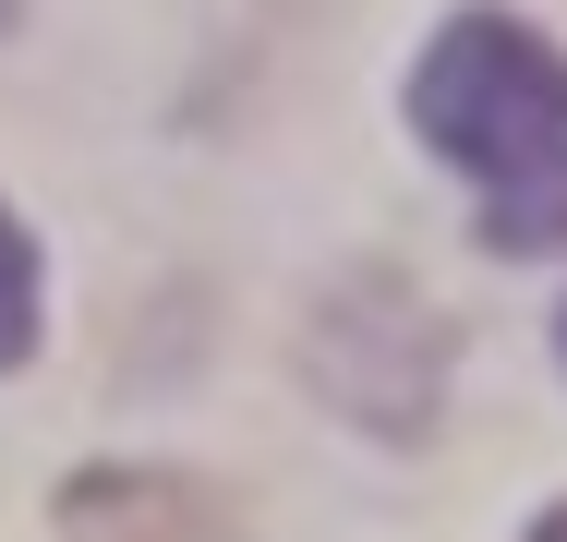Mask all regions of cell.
Returning <instances> with one entry per match:
<instances>
[{"mask_svg":"<svg viewBox=\"0 0 567 542\" xmlns=\"http://www.w3.org/2000/svg\"><path fill=\"white\" fill-rule=\"evenodd\" d=\"M556 362H567V314H556Z\"/></svg>","mask_w":567,"mask_h":542,"instance_id":"cell-4","label":"cell"},{"mask_svg":"<svg viewBox=\"0 0 567 542\" xmlns=\"http://www.w3.org/2000/svg\"><path fill=\"white\" fill-rule=\"evenodd\" d=\"M37 325H49V278H37V241H24V217L0 206V374L37 350Z\"/></svg>","mask_w":567,"mask_h":542,"instance_id":"cell-2","label":"cell"},{"mask_svg":"<svg viewBox=\"0 0 567 542\" xmlns=\"http://www.w3.org/2000/svg\"><path fill=\"white\" fill-rule=\"evenodd\" d=\"M532 542H567V494H556V507H544V519H532Z\"/></svg>","mask_w":567,"mask_h":542,"instance_id":"cell-3","label":"cell"},{"mask_svg":"<svg viewBox=\"0 0 567 542\" xmlns=\"http://www.w3.org/2000/svg\"><path fill=\"white\" fill-rule=\"evenodd\" d=\"M0 24H12V0H0Z\"/></svg>","mask_w":567,"mask_h":542,"instance_id":"cell-5","label":"cell"},{"mask_svg":"<svg viewBox=\"0 0 567 542\" xmlns=\"http://www.w3.org/2000/svg\"><path fill=\"white\" fill-rule=\"evenodd\" d=\"M411 133L483 206L495 253H567V49L519 12H458L411 61Z\"/></svg>","mask_w":567,"mask_h":542,"instance_id":"cell-1","label":"cell"}]
</instances>
